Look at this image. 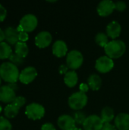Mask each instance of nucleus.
Here are the masks:
<instances>
[{"label":"nucleus","instance_id":"nucleus-17","mask_svg":"<svg viewBox=\"0 0 129 130\" xmlns=\"http://www.w3.org/2000/svg\"><path fill=\"white\" fill-rule=\"evenodd\" d=\"M5 39L9 44H16L19 41V32L17 28L13 27H8L4 30Z\"/></svg>","mask_w":129,"mask_h":130},{"label":"nucleus","instance_id":"nucleus-29","mask_svg":"<svg viewBox=\"0 0 129 130\" xmlns=\"http://www.w3.org/2000/svg\"><path fill=\"white\" fill-rule=\"evenodd\" d=\"M126 3L123 1H118L115 2V8L119 11H123L126 8Z\"/></svg>","mask_w":129,"mask_h":130},{"label":"nucleus","instance_id":"nucleus-3","mask_svg":"<svg viewBox=\"0 0 129 130\" xmlns=\"http://www.w3.org/2000/svg\"><path fill=\"white\" fill-rule=\"evenodd\" d=\"M87 96L85 93L82 91H78L73 93L68 100V106L71 109L79 111L83 109L87 104Z\"/></svg>","mask_w":129,"mask_h":130},{"label":"nucleus","instance_id":"nucleus-4","mask_svg":"<svg viewBox=\"0 0 129 130\" xmlns=\"http://www.w3.org/2000/svg\"><path fill=\"white\" fill-rule=\"evenodd\" d=\"M84 62V57L82 53L77 50H73L68 53L66 55V65L71 70H75L79 69Z\"/></svg>","mask_w":129,"mask_h":130},{"label":"nucleus","instance_id":"nucleus-2","mask_svg":"<svg viewBox=\"0 0 129 130\" xmlns=\"http://www.w3.org/2000/svg\"><path fill=\"white\" fill-rule=\"evenodd\" d=\"M125 43L120 40H113L104 47L106 55L112 59L121 57L125 53Z\"/></svg>","mask_w":129,"mask_h":130},{"label":"nucleus","instance_id":"nucleus-15","mask_svg":"<svg viewBox=\"0 0 129 130\" xmlns=\"http://www.w3.org/2000/svg\"><path fill=\"white\" fill-rule=\"evenodd\" d=\"M115 126L119 130H129V114L119 113L114 120Z\"/></svg>","mask_w":129,"mask_h":130},{"label":"nucleus","instance_id":"nucleus-19","mask_svg":"<svg viewBox=\"0 0 129 130\" xmlns=\"http://www.w3.org/2000/svg\"><path fill=\"white\" fill-rule=\"evenodd\" d=\"M64 82L65 85L69 88H74L78 82V76L75 70L68 71L64 77Z\"/></svg>","mask_w":129,"mask_h":130},{"label":"nucleus","instance_id":"nucleus-37","mask_svg":"<svg viewBox=\"0 0 129 130\" xmlns=\"http://www.w3.org/2000/svg\"><path fill=\"white\" fill-rule=\"evenodd\" d=\"M5 39V33L4 31L0 28V43L2 42V40Z\"/></svg>","mask_w":129,"mask_h":130},{"label":"nucleus","instance_id":"nucleus-8","mask_svg":"<svg viewBox=\"0 0 129 130\" xmlns=\"http://www.w3.org/2000/svg\"><path fill=\"white\" fill-rule=\"evenodd\" d=\"M103 124L104 123L100 117L93 114L87 117L83 124V128L84 130H101Z\"/></svg>","mask_w":129,"mask_h":130},{"label":"nucleus","instance_id":"nucleus-10","mask_svg":"<svg viewBox=\"0 0 129 130\" xmlns=\"http://www.w3.org/2000/svg\"><path fill=\"white\" fill-rule=\"evenodd\" d=\"M115 9V2L110 0H103L100 2L97 8L98 14L102 17L109 16Z\"/></svg>","mask_w":129,"mask_h":130},{"label":"nucleus","instance_id":"nucleus-35","mask_svg":"<svg viewBox=\"0 0 129 130\" xmlns=\"http://www.w3.org/2000/svg\"><path fill=\"white\" fill-rule=\"evenodd\" d=\"M88 88H89V86L84 83H82L81 85H80V91H82L84 93L86 94V92L88 91Z\"/></svg>","mask_w":129,"mask_h":130},{"label":"nucleus","instance_id":"nucleus-6","mask_svg":"<svg viewBox=\"0 0 129 130\" xmlns=\"http://www.w3.org/2000/svg\"><path fill=\"white\" fill-rule=\"evenodd\" d=\"M37 18L33 14H27L24 15L20 20L19 25L21 27L24 31L30 32L33 31L37 26Z\"/></svg>","mask_w":129,"mask_h":130},{"label":"nucleus","instance_id":"nucleus-36","mask_svg":"<svg viewBox=\"0 0 129 130\" xmlns=\"http://www.w3.org/2000/svg\"><path fill=\"white\" fill-rule=\"evenodd\" d=\"M8 85L11 88H12L14 91H15V90H17V89L18 88V87H17V85L16 83H8Z\"/></svg>","mask_w":129,"mask_h":130},{"label":"nucleus","instance_id":"nucleus-28","mask_svg":"<svg viewBox=\"0 0 129 130\" xmlns=\"http://www.w3.org/2000/svg\"><path fill=\"white\" fill-rule=\"evenodd\" d=\"M25 102H26V99L24 97H22V96H17V97H16L14 99V101H12V103L14 104L15 105H17L18 107H21L25 104Z\"/></svg>","mask_w":129,"mask_h":130},{"label":"nucleus","instance_id":"nucleus-26","mask_svg":"<svg viewBox=\"0 0 129 130\" xmlns=\"http://www.w3.org/2000/svg\"><path fill=\"white\" fill-rule=\"evenodd\" d=\"M8 59H9V62H12V63L14 64L15 66H20V65H21V64L24 62V57L20 56L19 55H17V54L15 53H12L10 55Z\"/></svg>","mask_w":129,"mask_h":130},{"label":"nucleus","instance_id":"nucleus-34","mask_svg":"<svg viewBox=\"0 0 129 130\" xmlns=\"http://www.w3.org/2000/svg\"><path fill=\"white\" fill-rule=\"evenodd\" d=\"M68 66L67 65H61L59 67V72H60V74H66L68 71Z\"/></svg>","mask_w":129,"mask_h":130},{"label":"nucleus","instance_id":"nucleus-22","mask_svg":"<svg viewBox=\"0 0 129 130\" xmlns=\"http://www.w3.org/2000/svg\"><path fill=\"white\" fill-rule=\"evenodd\" d=\"M14 49H15V53H17V55H19L20 56H22L24 58H25L27 56V55L28 54V52H29L28 46H27V43L24 42L18 41L15 44Z\"/></svg>","mask_w":129,"mask_h":130},{"label":"nucleus","instance_id":"nucleus-39","mask_svg":"<svg viewBox=\"0 0 129 130\" xmlns=\"http://www.w3.org/2000/svg\"><path fill=\"white\" fill-rule=\"evenodd\" d=\"M2 107L1 105H0V113H1V111H2Z\"/></svg>","mask_w":129,"mask_h":130},{"label":"nucleus","instance_id":"nucleus-33","mask_svg":"<svg viewBox=\"0 0 129 130\" xmlns=\"http://www.w3.org/2000/svg\"><path fill=\"white\" fill-rule=\"evenodd\" d=\"M101 130H117L116 126L112 125L111 123H104Z\"/></svg>","mask_w":129,"mask_h":130},{"label":"nucleus","instance_id":"nucleus-5","mask_svg":"<svg viewBox=\"0 0 129 130\" xmlns=\"http://www.w3.org/2000/svg\"><path fill=\"white\" fill-rule=\"evenodd\" d=\"M25 113L31 120H40L44 117L45 108L38 103H31L26 107Z\"/></svg>","mask_w":129,"mask_h":130},{"label":"nucleus","instance_id":"nucleus-40","mask_svg":"<svg viewBox=\"0 0 129 130\" xmlns=\"http://www.w3.org/2000/svg\"><path fill=\"white\" fill-rule=\"evenodd\" d=\"M1 79H2V78H1V76H0V84H1Z\"/></svg>","mask_w":129,"mask_h":130},{"label":"nucleus","instance_id":"nucleus-20","mask_svg":"<svg viewBox=\"0 0 129 130\" xmlns=\"http://www.w3.org/2000/svg\"><path fill=\"white\" fill-rule=\"evenodd\" d=\"M115 114L114 110L110 107H105L101 111L100 118L103 123H110V122L114 119Z\"/></svg>","mask_w":129,"mask_h":130},{"label":"nucleus","instance_id":"nucleus-24","mask_svg":"<svg viewBox=\"0 0 129 130\" xmlns=\"http://www.w3.org/2000/svg\"><path fill=\"white\" fill-rule=\"evenodd\" d=\"M95 41L99 46H100L102 47H105L106 46V44L109 43V37L107 36V34L106 33L100 32V33L97 34V35L95 37Z\"/></svg>","mask_w":129,"mask_h":130},{"label":"nucleus","instance_id":"nucleus-25","mask_svg":"<svg viewBox=\"0 0 129 130\" xmlns=\"http://www.w3.org/2000/svg\"><path fill=\"white\" fill-rule=\"evenodd\" d=\"M87 117H86V114L81 110L76 111L74 114V117H73L76 124H79V125H83L85 120L87 119Z\"/></svg>","mask_w":129,"mask_h":130},{"label":"nucleus","instance_id":"nucleus-23","mask_svg":"<svg viewBox=\"0 0 129 130\" xmlns=\"http://www.w3.org/2000/svg\"><path fill=\"white\" fill-rule=\"evenodd\" d=\"M12 53V50L10 45L5 42L0 43V59H7L9 58L10 55Z\"/></svg>","mask_w":129,"mask_h":130},{"label":"nucleus","instance_id":"nucleus-32","mask_svg":"<svg viewBox=\"0 0 129 130\" xmlns=\"http://www.w3.org/2000/svg\"><path fill=\"white\" fill-rule=\"evenodd\" d=\"M41 130H56V127L52 123H46L41 126Z\"/></svg>","mask_w":129,"mask_h":130},{"label":"nucleus","instance_id":"nucleus-11","mask_svg":"<svg viewBox=\"0 0 129 130\" xmlns=\"http://www.w3.org/2000/svg\"><path fill=\"white\" fill-rule=\"evenodd\" d=\"M57 124L62 130H74L76 128V123L73 117L67 114L61 115L58 118Z\"/></svg>","mask_w":129,"mask_h":130},{"label":"nucleus","instance_id":"nucleus-38","mask_svg":"<svg viewBox=\"0 0 129 130\" xmlns=\"http://www.w3.org/2000/svg\"><path fill=\"white\" fill-rule=\"evenodd\" d=\"M74 130H83V129H80V128H77V127H76V128H75Z\"/></svg>","mask_w":129,"mask_h":130},{"label":"nucleus","instance_id":"nucleus-12","mask_svg":"<svg viewBox=\"0 0 129 130\" xmlns=\"http://www.w3.org/2000/svg\"><path fill=\"white\" fill-rule=\"evenodd\" d=\"M52 40V34L49 31L43 30L36 34L35 37V44L40 48H45L49 46Z\"/></svg>","mask_w":129,"mask_h":130},{"label":"nucleus","instance_id":"nucleus-16","mask_svg":"<svg viewBox=\"0 0 129 130\" xmlns=\"http://www.w3.org/2000/svg\"><path fill=\"white\" fill-rule=\"evenodd\" d=\"M68 46L66 43L62 40H58L55 41L52 45V53L57 57H63L67 55Z\"/></svg>","mask_w":129,"mask_h":130},{"label":"nucleus","instance_id":"nucleus-9","mask_svg":"<svg viewBox=\"0 0 129 130\" xmlns=\"http://www.w3.org/2000/svg\"><path fill=\"white\" fill-rule=\"evenodd\" d=\"M37 76V71L33 66H27L21 70L19 75V80L23 84H29Z\"/></svg>","mask_w":129,"mask_h":130},{"label":"nucleus","instance_id":"nucleus-14","mask_svg":"<svg viewBox=\"0 0 129 130\" xmlns=\"http://www.w3.org/2000/svg\"><path fill=\"white\" fill-rule=\"evenodd\" d=\"M106 34L109 37L116 40L121 34L122 27L118 21H113L106 26Z\"/></svg>","mask_w":129,"mask_h":130},{"label":"nucleus","instance_id":"nucleus-13","mask_svg":"<svg viewBox=\"0 0 129 130\" xmlns=\"http://www.w3.org/2000/svg\"><path fill=\"white\" fill-rule=\"evenodd\" d=\"M16 98L14 91L8 85L0 87V101L4 103H11Z\"/></svg>","mask_w":129,"mask_h":130},{"label":"nucleus","instance_id":"nucleus-31","mask_svg":"<svg viewBox=\"0 0 129 130\" xmlns=\"http://www.w3.org/2000/svg\"><path fill=\"white\" fill-rule=\"evenodd\" d=\"M7 15V11H6V8L0 4V21H4V19L5 18Z\"/></svg>","mask_w":129,"mask_h":130},{"label":"nucleus","instance_id":"nucleus-30","mask_svg":"<svg viewBox=\"0 0 129 130\" xmlns=\"http://www.w3.org/2000/svg\"><path fill=\"white\" fill-rule=\"evenodd\" d=\"M19 41L21 42H26L28 38H29V36H28V34L27 32H25V31H21L19 33Z\"/></svg>","mask_w":129,"mask_h":130},{"label":"nucleus","instance_id":"nucleus-1","mask_svg":"<svg viewBox=\"0 0 129 130\" xmlns=\"http://www.w3.org/2000/svg\"><path fill=\"white\" fill-rule=\"evenodd\" d=\"M19 70L17 66L11 62H4L0 65V76L8 83H16L19 79Z\"/></svg>","mask_w":129,"mask_h":130},{"label":"nucleus","instance_id":"nucleus-21","mask_svg":"<svg viewBox=\"0 0 129 130\" xmlns=\"http://www.w3.org/2000/svg\"><path fill=\"white\" fill-rule=\"evenodd\" d=\"M20 107H18L17 105L13 104L12 102L8 104V105L5 106L4 108V113L5 116L7 118H13L17 116V114L19 112Z\"/></svg>","mask_w":129,"mask_h":130},{"label":"nucleus","instance_id":"nucleus-18","mask_svg":"<svg viewBox=\"0 0 129 130\" xmlns=\"http://www.w3.org/2000/svg\"><path fill=\"white\" fill-rule=\"evenodd\" d=\"M87 85L93 91H98L102 85V79L97 74H92L87 78Z\"/></svg>","mask_w":129,"mask_h":130},{"label":"nucleus","instance_id":"nucleus-7","mask_svg":"<svg viewBox=\"0 0 129 130\" xmlns=\"http://www.w3.org/2000/svg\"><path fill=\"white\" fill-rule=\"evenodd\" d=\"M114 62L107 56H103L98 58L95 63L96 69L100 73H106L113 69Z\"/></svg>","mask_w":129,"mask_h":130},{"label":"nucleus","instance_id":"nucleus-27","mask_svg":"<svg viewBox=\"0 0 129 130\" xmlns=\"http://www.w3.org/2000/svg\"><path fill=\"white\" fill-rule=\"evenodd\" d=\"M0 130H11V124L4 117H0Z\"/></svg>","mask_w":129,"mask_h":130}]
</instances>
